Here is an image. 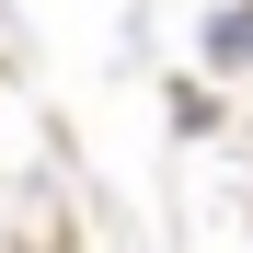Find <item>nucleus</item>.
<instances>
[{"label":"nucleus","instance_id":"1","mask_svg":"<svg viewBox=\"0 0 253 253\" xmlns=\"http://www.w3.org/2000/svg\"><path fill=\"white\" fill-rule=\"evenodd\" d=\"M253 58V0H230L219 23H207V69H242Z\"/></svg>","mask_w":253,"mask_h":253}]
</instances>
